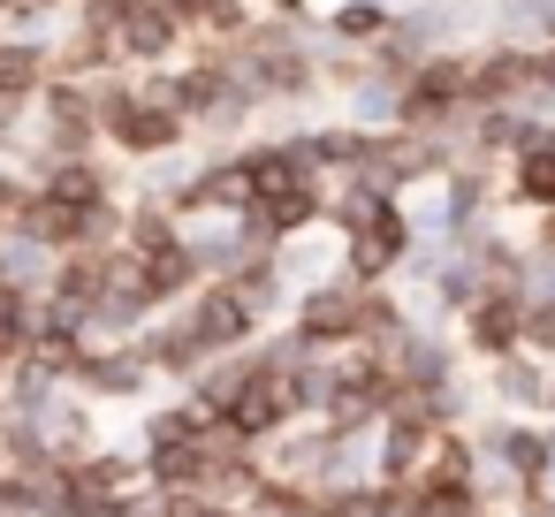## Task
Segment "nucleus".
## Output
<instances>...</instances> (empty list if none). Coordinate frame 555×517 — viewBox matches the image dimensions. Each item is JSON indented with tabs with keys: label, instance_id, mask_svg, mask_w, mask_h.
Returning a JSON list of instances; mask_svg holds the SVG:
<instances>
[{
	"label": "nucleus",
	"instance_id": "obj_1",
	"mask_svg": "<svg viewBox=\"0 0 555 517\" xmlns=\"http://www.w3.org/2000/svg\"><path fill=\"white\" fill-rule=\"evenodd\" d=\"M358 289H365V282H350V274L335 267L327 282H312V289L289 297L282 327H289L305 350H343V342H358Z\"/></svg>",
	"mask_w": 555,
	"mask_h": 517
},
{
	"label": "nucleus",
	"instance_id": "obj_2",
	"mask_svg": "<svg viewBox=\"0 0 555 517\" xmlns=\"http://www.w3.org/2000/svg\"><path fill=\"white\" fill-rule=\"evenodd\" d=\"M183 320H191V335L206 342V358H221V350H244V342H259L267 335V320L236 297V282H198L183 305H176Z\"/></svg>",
	"mask_w": 555,
	"mask_h": 517
},
{
	"label": "nucleus",
	"instance_id": "obj_3",
	"mask_svg": "<svg viewBox=\"0 0 555 517\" xmlns=\"http://www.w3.org/2000/svg\"><path fill=\"white\" fill-rule=\"evenodd\" d=\"M456 342L464 358H502V350H525V289H479L464 312H456Z\"/></svg>",
	"mask_w": 555,
	"mask_h": 517
},
{
	"label": "nucleus",
	"instance_id": "obj_4",
	"mask_svg": "<svg viewBox=\"0 0 555 517\" xmlns=\"http://www.w3.org/2000/svg\"><path fill=\"white\" fill-rule=\"evenodd\" d=\"M487 221H502V168L464 153V160L441 176V229H449V236H472V229H487Z\"/></svg>",
	"mask_w": 555,
	"mask_h": 517
},
{
	"label": "nucleus",
	"instance_id": "obj_5",
	"mask_svg": "<svg viewBox=\"0 0 555 517\" xmlns=\"http://www.w3.org/2000/svg\"><path fill=\"white\" fill-rule=\"evenodd\" d=\"M107 153L130 160V168H145V160H160V153H191V122H183L176 107L138 100L122 122H107Z\"/></svg>",
	"mask_w": 555,
	"mask_h": 517
},
{
	"label": "nucleus",
	"instance_id": "obj_6",
	"mask_svg": "<svg viewBox=\"0 0 555 517\" xmlns=\"http://www.w3.org/2000/svg\"><path fill=\"white\" fill-rule=\"evenodd\" d=\"M502 214L517 221H532V214H555V122L532 138V145H517L509 160H502Z\"/></svg>",
	"mask_w": 555,
	"mask_h": 517
},
{
	"label": "nucleus",
	"instance_id": "obj_7",
	"mask_svg": "<svg viewBox=\"0 0 555 517\" xmlns=\"http://www.w3.org/2000/svg\"><path fill=\"white\" fill-rule=\"evenodd\" d=\"M472 100L479 107H525L532 100V47L479 39L472 47Z\"/></svg>",
	"mask_w": 555,
	"mask_h": 517
},
{
	"label": "nucleus",
	"instance_id": "obj_8",
	"mask_svg": "<svg viewBox=\"0 0 555 517\" xmlns=\"http://www.w3.org/2000/svg\"><path fill=\"white\" fill-rule=\"evenodd\" d=\"M183 47H191V31H183L168 9H138V0H130V16H122V31H115L122 69H168V62H183Z\"/></svg>",
	"mask_w": 555,
	"mask_h": 517
},
{
	"label": "nucleus",
	"instance_id": "obj_9",
	"mask_svg": "<svg viewBox=\"0 0 555 517\" xmlns=\"http://www.w3.org/2000/svg\"><path fill=\"white\" fill-rule=\"evenodd\" d=\"M153 388V365L138 358V342H115V350H85V373H77V396H92V403H130V396H145Z\"/></svg>",
	"mask_w": 555,
	"mask_h": 517
},
{
	"label": "nucleus",
	"instance_id": "obj_10",
	"mask_svg": "<svg viewBox=\"0 0 555 517\" xmlns=\"http://www.w3.org/2000/svg\"><path fill=\"white\" fill-rule=\"evenodd\" d=\"M396 31V0H320V39L335 47H380Z\"/></svg>",
	"mask_w": 555,
	"mask_h": 517
},
{
	"label": "nucleus",
	"instance_id": "obj_11",
	"mask_svg": "<svg viewBox=\"0 0 555 517\" xmlns=\"http://www.w3.org/2000/svg\"><path fill=\"white\" fill-rule=\"evenodd\" d=\"M487 396L502 403V411H547V365L532 358V350H502V358H487Z\"/></svg>",
	"mask_w": 555,
	"mask_h": 517
},
{
	"label": "nucleus",
	"instance_id": "obj_12",
	"mask_svg": "<svg viewBox=\"0 0 555 517\" xmlns=\"http://www.w3.org/2000/svg\"><path fill=\"white\" fill-rule=\"evenodd\" d=\"M274 267H282L289 289H312V282H327V274L343 267V236H335L327 221L305 229V236H282V244H274Z\"/></svg>",
	"mask_w": 555,
	"mask_h": 517
},
{
	"label": "nucleus",
	"instance_id": "obj_13",
	"mask_svg": "<svg viewBox=\"0 0 555 517\" xmlns=\"http://www.w3.org/2000/svg\"><path fill=\"white\" fill-rule=\"evenodd\" d=\"M107 69H122V54H115V39L107 31H62L54 47H47V77H69V85H92V77H107Z\"/></svg>",
	"mask_w": 555,
	"mask_h": 517
},
{
	"label": "nucleus",
	"instance_id": "obj_14",
	"mask_svg": "<svg viewBox=\"0 0 555 517\" xmlns=\"http://www.w3.org/2000/svg\"><path fill=\"white\" fill-rule=\"evenodd\" d=\"M396 517H487V502H479L472 479H426V471H418V479L403 487Z\"/></svg>",
	"mask_w": 555,
	"mask_h": 517
},
{
	"label": "nucleus",
	"instance_id": "obj_15",
	"mask_svg": "<svg viewBox=\"0 0 555 517\" xmlns=\"http://www.w3.org/2000/svg\"><path fill=\"white\" fill-rule=\"evenodd\" d=\"M168 244H183V221L168 206H153V198H130L122 206V251L145 259V251H168Z\"/></svg>",
	"mask_w": 555,
	"mask_h": 517
},
{
	"label": "nucleus",
	"instance_id": "obj_16",
	"mask_svg": "<svg viewBox=\"0 0 555 517\" xmlns=\"http://www.w3.org/2000/svg\"><path fill=\"white\" fill-rule=\"evenodd\" d=\"M54 251L47 244H31V236H0V282H16V289H31V297H47L54 289Z\"/></svg>",
	"mask_w": 555,
	"mask_h": 517
},
{
	"label": "nucleus",
	"instance_id": "obj_17",
	"mask_svg": "<svg viewBox=\"0 0 555 517\" xmlns=\"http://www.w3.org/2000/svg\"><path fill=\"white\" fill-rule=\"evenodd\" d=\"M39 85H47V47L0 31V100H31Z\"/></svg>",
	"mask_w": 555,
	"mask_h": 517
},
{
	"label": "nucleus",
	"instance_id": "obj_18",
	"mask_svg": "<svg viewBox=\"0 0 555 517\" xmlns=\"http://www.w3.org/2000/svg\"><path fill=\"white\" fill-rule=\"evenodd\" d=\"M365 77H373V54H365V47H335V39H320V92H327V107H343Z\"/></svg>",
	"mask_w": 555,
	"mask_h": 517
},
{
	"label": "nucleus",
	"instance_id": "obj_19",
	"mask_svg": "<svg viewBox=\"0 0 555 517\" xmlns=\"http://www.w3.org/2000/svg\"><path fill=\"white\" fill-rule=\"evenodd\" d=\"M396 100H403V85H388V77H365L335 115L343 122H358V130H396Z\"/></svg>",
	"mask_w": 555,
	"mask_h": 517
},
{
	"label": "nucleus",
	"instance_id": "obj_20",
	"mask_svg": "<svg viewBox=\"0 0 555 517\" xmlns=\"http://www.w3.org/2000/svg\"><path fill=\"white\" fill-rule=\"evenodd\" d=\"M396 502H403V487L358 479V487H335V494H327V517H396Z\"/></svg>",
	"mask_w": 555,
	"mask_h": 517
},
{
	"label": "nucleus",
	"instance_id": "obj_21",
	"mask_svg": "<svg viewBox=\"0 0 555 517\" xmlns=\"http://www.w3.org/2000/svg\"><path fill=\"white\" fill-rule=\"evenodd\" d=\"M39 335V297L16 289V282H0V350H24Z\"/></svg>",
	"mask_w": 555,
	"mask_h": 517
},
{
	"label": "nucleus",
	"instance_id": "obj_22",
	"mask_svg": "<svg viewBox=\"0 0 555 517\" xmlns=\"http://www.w3.org/2000/svg\"><path fill=\"white\" fill-rule=\"evenodd\" d=\"M525 350L555 365V297H525Z\"/></svg>",
	"mask_w": 555,
	"mask_h": 517
},
{
	"label": "nucleus",
	"instance_id": "obj_23",
	"mask_svg": "<svg viewBox=\"0 0 555 517\" xmlns=\"http://www.w3.org/2000/svg\"><path fill=\"white\" fill-rule=\"evenodd\" d=\"M31 191H39V183H31V176H24L16 160H0V236L16 229V214L31 206Z\"/></svg>",
	"mask_w": 555,
	"mask_h": 517
},
{
	"label": "nucleus",
	"instance_id": "obj_24",
	"mask_svg": "<svg viewBox=\"0 0 555 517\" xmlns=\"http://www.w3.org/2000/svg\"><path fill=\"white\" fill-rule=\"evenodd\" d=\"M251 9H259L267 24H289V31L320 39V0H251Z\"/></svg>",
	"mask_w": 555,
	"mask_h": 517
},
{
	"label": "nucleus",
	"instance_id": "obj_25",
	"mask_svg": "<svg viewBox=\"0 0 555 517\" xmlns=\"http://www.w3.org/2000/svg\"><path fill=\"white\" fill-rule=\"evenodd\" d=\"M122 16H130V0H69V24L77 31H122Z\"/></svg>",
	"mask_w": 555,
	"mask_h": 517
},
{
	"label": "nucleus",
	"instance_id": "obj_26",
	"mask_svg": "<svg viewBox=\"0 0 555 517\" xmlns=\"http://www.w3.org/2000/svg\"><path fill=\"white\" fill-rule=\"evenodd\" d=\"M540 122H555V47H532V100H525Z\"/></svg>",
	"mask_w": 555,
	"mask_h": 517
},
{
	"label": "nucleus",
	"instance_id": "obj_27",
	"mask_svg": "<svg viewBox=\"0 0 555 517\" xmlns=\"http://www.w3.org/2000/svg\"><path fill=\"white\" fill-rule=\"evenodd\" d=\"M31 138V100H0V160H16Z\"/></svg>",
	"mask_w": 555,
	"mask_h": 517
},
{
	"label": "nucleus",
	"instance_id": "obj_28",
	"mask_svg": "<svg viewBox=\"0 0 555 517\" xmlns=\"http://www.w3.org/2000/svg\"><path fill=\"white\" fill-rule=\"evenodd\" d=\"M396 9H411V0H396Z\"/></svg>",
	"mask_w": 555,
	"mask_h": 517
}]
</instances>
